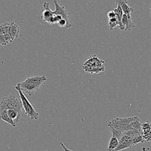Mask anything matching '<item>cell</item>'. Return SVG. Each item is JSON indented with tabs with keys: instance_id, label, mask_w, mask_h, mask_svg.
Returning a JSON list of instances; mask_svg holds the SVG:
<instances>
[{
	"instance_id": "1",
	"label": "cell",
	"mask_w": 151,
	"mask_h": 151,
	"mask_svg": "<svg viewBox=\"0 0 151 151\" xmlns=\"http://www.w3.org/2000/svg\"><path fill=\"white\" fill-rule=\"evenodd\" d=\"M47 80L45 76L27 77L24 81L17 83L23 93L31 96L34 92L38 90L41 85Z\"/></svg>"
},
{
	"instance_id": "2",
	"label": "cell",
	"mask_w": 151,
	"mask_h": 151,
	"mask_svg": "<svg viewBox=\"0 0 151 151\" xmlns=\"http://www.w3.org/2000/svg\"><path fill=\"white\" fill-rule=\"evenodd\" d=\"M104 61L96 55L90 56L83 64V70L89 74H98L103 72L105 70Z\"/></svg>"
},
{
	"instance_id": "3",
	"label": "cell",
	"mask_w": 151,
	"mask_h": 151,
	"mask_svg": "<svg viewBox=\"0 0 151 151\" xmlns=\"http://www.w3.org/2000/svg\"><path fill=\"white\" fill-rule=\"evenodd\" d=\"M137 118H138V117L136 116L115 118L111 119L109 122L107 126L110 130H115L121 132L123 134L125 132L129 130L130 123L136 120Z\"/></svg>"
},
{
	"instance_id": "4",
	"label": "cell",
	"mask_w": 151,
	"mask_h": 151,
	"mask_svg": "<svg viewBox=\"0 0 151 151\" xmlns=\"http://www.w3.org/2000/svg\"><path fill=\"white\" fill-rule=\"evenodd\" d=\"M15 90L18 91L19 99L22 104V109L24 110V114L29 117L32 120H37L39 119L40 114L35 111L32 105L31 104L29 101L28 100L27 97L25 96L24 93L21 91L19 86L18 84L15 87Z\"/></svg>"
},
{
	"instance_id": "5",
	"label": "cell",
	"mask_w": 151,
	"mask_h": 151,
	"mask_svg": "<svg viewBox=\"0 0 151 151\" xmlns=\"http://www.w3.org/2000/svg\"><path fill=\"white\" fill-rule=\"evenodd\" d=\"M15 109L24 111L20 100L14 94H10L2 99L0 101V109Z\"/></svg>"
},
{
	"instance_id": "6",
	"label": "cell",
	"mask_w": 151,
	"mask_h": 151,
	"mask_svg": "<svg viewBox=\"0 0 151 151\" xmlns=\"http://www.w3.org/2000/svg\"><path fill=\"white\" fill-rule=\"evenodd\" d=\"M53 4L55 6V9L54 11H52L53 14L61 16L62 18L66 21L69 28H70L71 25L69 18V12L65 9L64 6H61L57 0H54Z\"/></svg>"
},
{
	"instance_id": "7",
	"label": "cell",
	"mask_w": 151,
	"mask_h": 151,
	"mask_svg": "<svg viewBox=\"0 0 151 151\" xmlns=\"http://www.w3.org/2000/svg\"><path fill=\"white\" fill-rule=\"evenodd\" d=\"M43 7L44 8V11L42 12V13L40 15L41 18L47 24L51 25H54V19H53L54 14H53L52 11L50 8L49 2L45 1L43 4Z\"/></svg>"
},
{
	"instance_id": "8",
	"label": "cell",
	"mask_w": 151,
	"mask_h": 151,
	"mask_svg": "<svg viewBox=\"0 0 151 151\" xmlns=\"http://www.w3.org/2000/svg\"><path fill=\"white\" fill-rule=\"evenodd\" d=\"M132 139L133 137L132 136L123 134L119 139V144L117 147L113 151H120L123 149L132 147L133 146Z\"/></svg>"
},
{
	"instance_id": "9",
	"label": "cell",
	"mask_w": 151,
	"mask_h": 151,
	"mask_svg": "<svg viewBox=\"0 0 151 151\" xmlns=\"http://www.w3.org/2000/svg\"><path fill=\"white\" fill-rule=\"evenodd\" d=\"M150 123L149 121L145 122L141 124V130L142 133L141 135L142 136L144 140L146 141H150L151 137V132H150Z\"/></svg>"
},
{
	"instance_id": "10",
	"label": "cell",
	"mask_w": 151,
	"mask_h": 151,
	"mask_svg": "<svg viewBox=\"0 0 151 151\" xmlns=\"http://www.w3.org/2000/svg\"><path fill=\"white\" fill-rule=\"evenodd\" d=\"M122 24L124 28V31H130L135 27L134 24L132 22V17L127 16L124 14L122 18Z\"/></svg>"
},
{
	"instance_id": "11",
	"label": "cell",
	"mask_w": 151,
	"mask_h": 151,
	"mask_svg": "<svg viewBox=\"0 0 151 151\" xmlns=\"http://www.w3.org/2000/svg\"><path fill=\"white\" fill-rule=\"evenodd\" d=\"M116 3L120 6L124 14L127 16H131V14L133 12L134 9L128 5L127 0H116Z\"/></svg>"
},
{
	"instance_id": "12",
	"label": "cell",
	"mask_w": 151,
	"mask_h": 151,
	"mask_svg": "<svg viewBox=\"0 0 151 151\" xmlns=\"http://www.w3.org/2000/svg\"><path fill=\"white\" fill-rule=\"evenodd\" d=\"M8 34L14 40L15 38H18L19 37V26L14 22H9V28H8Z\"/></svg>"
},
{
	"instance_id": "13",
	"label": "cell",
	"mask_w": 151,
	"mask_h": 151,
	"mask_svg": "<svg viewBox=\"0 0 151 151\" xmlns=\"http://www.w3.org/2000/svg\"><path fill=\"white\" fill-rule=\"evenodd\" d=\"M117 8H115L114 9H113L114 13H115V18L116 19H117V26L119 27V28L120 29V31H124V28L122 25V16H123V11L122 10V8L120 7V6L117 4Z\"/></svg>"
},
{
	"instance_id": "14",
	"label": "cell",
	"mask_w": 151,
	"mask_h": 151,
	"mask_svg": "<svg viewBox=\"0 0 151 151\" xmlns=\"http://www.w3.org/2000/svg\"><path fill=\"white\" fill-rule=\"evenodd\" d=\"M119 144V140L117 137L113 136L110 139L107 151H113L117 146Z\"/></svg>"
},
{
	"instance_id": "15",
	"label": "cell",
	"mask_w": 151,
	"mask_h": 151,
	"mask_svg": "<svg viewBox=\"0 0 151 151\" xmlns=\"http://www.w3.org/2000/svg\"><path fill=\"white\" fill-rule=\"evenodd\" d=\"M9 24V22H5L0 25V34L5 35L8 34Z\"/></svg>"
},
{
	"instance_id": "16",
	"label": "cell",
	"mask_w": 151,
	"mask_h": 151,
	"mask_svg": "<svg viewBox=\"0 0 151 151\" xmlns=\"http://www.w3.org/2000/svg\"><path fill=\"white\" fill-rule=\"evenodd\" d=\"M109 30L110 31H112L114 29V28L116 26H117V19H116V18H110L109 19Z\"/></svg>"
},
{
	"instance_id": "17",
	"label": "cell",
	"mask_w": 151,
	"mask_h": 151,
	"mask_svg": "<svg viewBox=\"0 0 151 151\" xmlns=\"http://www.w3.org/2000/svg\"><path fill=\"white\" fill-rule=\"evenodd\" d=\"M132 141H133V145H137L138 143H143L145 140H144V139H143V137L141 134H138V135L134 136L133 137Z\"/></svg>"
},
{
	"instance_id": "18",
	"label": "cell",
	"mask_w": 151,
	"mask_h": 151,
	"mask_svg": "<svg viewBox=\"0 0 151 151\" xmlns=\"http://www.w3.org/2000/svg\"><path fill=\"white\" fill-rule=\"evenodd\" d=\"M57 24L60 27H66L67 28H69L68 25L66 21L63 18H61L60 21H58L57 22Z\"/></svg>"
},
{
	"instance_id": "19",
	"label": "cell",
	"mask_w": 151,
	"mask_h": 151,
	"mask_svg": "<svg viewBox=\"0 0 151 151\" xmlns=\"http://www.w3.org/2000/svg\"><path fill=\"white\" fill-rule=\"evenodd\" d=\"M107 17L109 18V19L113 18L115 17V13H114V11L112 10V11H110L109 12H107Z\"/></svg>"
},
{
	"instance_id": "20",
	"label": "cell",
	"mask_w": 151,
	"mask_h": 151,
	"mask_svg": "<svg viewBox=\"0 0 151 151\" xmlns=\"http://www.w3.org/2000/svg\"><path fill=\"white\" fill-rule=\"evenodd\" d=\"M60 146L62 147L64 151H73V150H72L68 149V147H67L65 146V145H64L62 142H60Z\"/></svg>"
},
{
	"instance_id": "21",
	"label": "cell",
	"mask_w": 151,
	"mask_h": 151,
	"mask_svg": "<svg viewBox=\"0 0 151 151\" xmlns=\"http://www.w3.org/2000/svg\"><path fill=\"white\" fill-rule=\"evenodd\" d=\"M46 151H48V150H46Z\"/></svg>"
}]
</instances>
